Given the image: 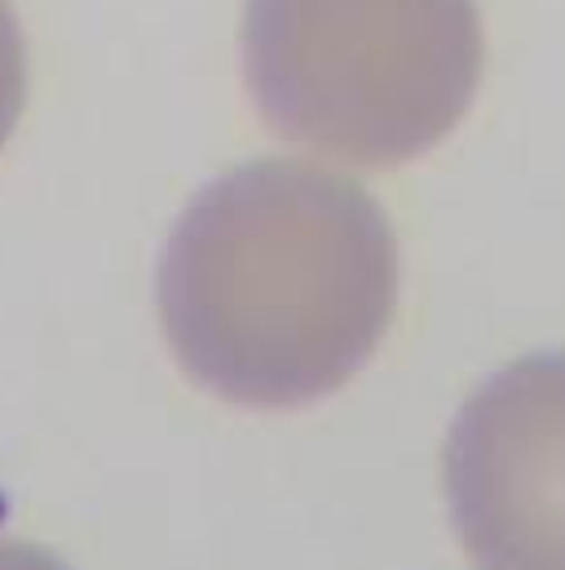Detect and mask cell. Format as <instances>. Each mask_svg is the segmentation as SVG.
Listing matches in <instances>:
<instances>
[{"label": "cell", "instance_id": "cell-3", "mask_svg": "<svg viewBox=\"0 0 565 570\" xmlns=\"http://www.w3.org/2000/svg\"><path fill=\"white\" fill-rule=\"evenodd\" d=\"M446 487L486 570H565V350L526 354L468 394Z\"/></svg>", "mask_w": 565, "mask_h": 570}, {"label": "cell", "instance_id": "cell-1", "mask_svg": "<svg viewBox=\"0 0 565 570\" xmlns=\"http://www.w3.org/2000/svg\"><path fill=\"white\" fill-rule=\"evenodd\" d=\"M155 301L199 390L239 407H305L380 350L398 309V239L358 181L257 159L195 195Z\"/></svg>", "mask_w": 565, "mask_h": 570}, {"label": "cell", "instance_id": "cell-4", "mask_svg": "<svg viewBox=\"0 0 565 570\" xmlns=\"http://www.w3.org/2000/svg\"><path fill=\"white\" fill-rule=\"evenodd\" d=\"M27 102V49L9 0H0V146L9 142Z\"/></svg>", "mask_w": 565, "mask_h": 570}, {"label": "cell", "instance_id": "cell-2", "mask_svg": "<svg viewBox=\"0 0 565 570\" xmlns=\"http://www.w3.org/2000/svg\"><path fill=\"white\" fill-rule=\"evenodd\" d=\"M244 76L282 142L394 168L442 142L477 98L473 0H248Z\"/></svg>", "mask_w": 565, "mask_h": 570}]
</instances>
